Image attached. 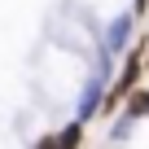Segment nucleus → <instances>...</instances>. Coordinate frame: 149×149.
I'll return each instance as SVG.
<instances>
[{
  "instance_id": "nucleus-5",
  "label": "nucleus",
  "mask_w": 149,
  "mask_h": 149,
  "mask_svg": "<svg viewBox=\"0 0 149 149\" xmlns=\"http://www.w3.org/2000/svg\"><path fill=\"white\" fill-rule=\"evenodd\" d=\"M132 123H136V118H132V114H123V118L114 123V136H127V132H132Z\"/></svg>"
},
{
  "instance_id": "nucleus-6",
  "label": "nucleus",
  "mask_w": 149,
  "mask_h": 149,
  "mask_svg": "<svg viewBox=\"0 0 149 149\" xmlns=\"http://www.w3.org/2000/svg\"><path fill=\"white\" fill-rule=\"evenodd\" d=\"M132 13H136V18H145V13H149V0H132Z\"/></svg>"
},
{
  "instance_id": "nucleus-3",
  "label": "nucleus",
  "mask_w": 149,
  "mask_h": 149,
  "mask_svg": "<svg viewBox=\"0 0 149 149\" xmlns=\"http://www.w3.org/2000/svg\"><path fill=\"white\" fill-rule=\"evenodd\" d=\"M53 145H57V149H79V145H84V123L74 118V123H66L61 132H53Z\"/></svg>"
},
{
  "instance_id": "nucleus-4",
  "label": "nucleus",
  "mask_w": 149,
  "mask_h": 149,
  "mask_svg": "<svg viewBox=\"0 0 149 149\" xmlns=\"http://www.w3.org/2000/svg\"><path fill=\"white\" fill-rule=\"evenodd\" d=\"M123 114H132V118H149V88H136V92L127 97Z\"/></svg>"
},
{
  "instance_id": "nucleus-7",
  "label": "nucleus",
  "mask_w": 149,
  "mask_h": 149,
  "mask_svg": "<svg viewBox=\"0 0 149 149\" xmlns=\"http://www.w3.org/2000/svg\"><path fill=\"white\" fill-rule=\"evenodd\" d=\"M145 74H149V53H145Z\"/></svg>"
},
{
  "instance_id": "nucleus-2",
  "label": "nucleus",
  "mask_w": 149,
  "mask_h": 149,
  "mask_svg": "<svg viewBox=\"0 0 149 149\" xmlns=\"http://www.w3.org/2000/svg\"><path fill=\"white\" fill-rule=\"evenodd\" d=\"M136 44V13L127 9V13H114L110 22H105V40H101V48L114 57V53H127Z\"/></svg>"
},
{
  "instance_id": "nucleus-1",
  "label": "nucleus",
  "mask_w": 149,
  "mask_h": 149,
  "mask_svg": "<svg viewBox=\"0 0 149 149\" xmlns=\"http://www.w3.org/2000/svg\"><path fill=\"white\" fill-rule=\"evenodd\" d=\"M105 92H110V53L101 48V57H97V70L88 74V84H84V92H79L74 118H79V123L97 118V114H101V105H105Z\"/></svg>"
}]
</instances>
